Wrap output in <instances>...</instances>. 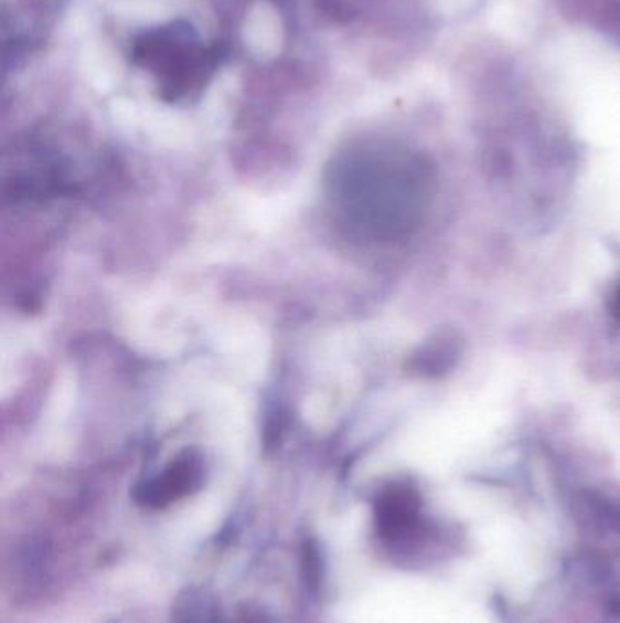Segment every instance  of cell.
<instances>
[{
  "mask_svg": "<svg viewBox=\"0 0 620 623\" xmlns=\"http://www.w3.org/2000/svg\"><path fill=\"white\" fill-rule=\"evenodd\" d=\"M342 226L361 240L395 241L411 234L434 198L426 157L403 146H381L350 157L330 181Z\"/></svg>",
  "mask_w": 620,
  "mask_h": 623,
  "instance_id": "1",
  "label": "cell"
},
{
  "mask_svg": "<svg viewBox=\"0 0 620 623\" xmlns=\"http://www.w3.org/2000/svg\"><path fill=\"white\" fill-rule=\"evenodd\" d=\"M204 465L193 451L182 452L161 474L146 479L135 488L137 504L150 509H164L177 499L186 498L201 487Z\"/></svg>",
  "mask_w": 620,
  "mask_h": 623,
  "instance_id": "2",
  "label": "cell"
},
{
  "mask_svg": "<svg viewBox=\"0 0 620 623\" xmlns=\"http://www.w3.org/2000/svg\"><path fill=\"white\" fill-rule=\"evenodd\" d=\"M173 623H223L212 598L199 588H188L177 598Z\"/></svg>",
  "mask_w": 620,
  "mask_h": 623,
  "instance_id": "3",
  "label": "cell"
},
{
  "mask_svg": "<svg viewBox=\"0 0 620 623\" xmlns=\"http://www.w3.org/2000/svg\"><path fill=\"white\" fill-rule=\"evenodd\" d=\"M302 571H304V580L311 591H317L322 583V555L321 549L316 541L304 543L302 551Z\"/></svg>",
  "mask_w": 620,
  "mask_h": 623,
  "instance_id": "4",
  "label": "cell"
},
{
  "mask_svg": "<svg viewBox=\"0 0 620 623\" xmlns=\"http://www.w3.org/2000/svg\"><path fill=\"white\" fill-rule=\"evenodd\" d=\"M613 314H616L617 319L620 321V288L617 291L616 297H613Z\"/></svg>",
  "mask_w": 620,
  "mask_h": 623,
  "instance_id": "5",
  "label": "cell"
}]
</instances>
